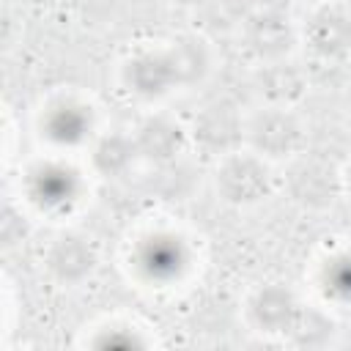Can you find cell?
<instances>
[{"label": "cell", "mask_w": 351, "mask_h": 351, "mask_svg": "<svg viewBox=\"0 0 351 351\" xmlns=\"http://www.w3.org/2000/svg\"><path fill=\"white\" fill-rule=\"evenodd\" d=\"M214 189L219 200L230 206H255L266 200L274 189L269 159L255 151H230L219 156L214 170Z\"/></svg>", "instance_id": "obj_1"}, {"label": "cell", "mask_w": 351, "mask_h": 351, "mask_svg": "<svg viewBox=\"0 0 351 351\" xmlns=\"http://www.w3.org/2000/svg\"><path fill=\"white\" fill-rule=\"evenodd\" d=\"M244 140L250 151L263 159H288L304 145V126L291 107L263 104L244 123Z\"/></svg>", "instance_id": "obj_2"}, {"label": "cell", "mask_w": 351, "mask_h": 351, "mask_svg": "<svg viewBox=\"0 0 351 351\" xmlns=\"http://www.w3.org/2000/svg\"><path fill=\"white\" fill-rule=\"evenodd\" d=\"M293 41H296V30H293L288 14L280 8H271V5L258 8L244 19L241 44L261 63L282 60L291 52Z\"/></svg>", "instance_id": "obj_3"}, {"label": "cell", "mask_w": 351, "mask_h": 351, "mask_svg": "<svg viewBox=\"0 0 351 351\" xmlns=\"http://www.w3.org/2000/svg\"><path fill=\"white\" fill-rule=\"evenodd\" d=\"M244 123L247 121L239 115V110L230 101H211L195 115L189 134L203 151L214 156H225L230 151H239L244 140Z\"/></svg>", "instance_id": "obj_4"}, {"label": "cell", "mask_w": 351, "mask_h": 351, "mask_svg": "<svg viewBox=\"0 0 351 351\" xmlns=\"http://www.w3.org/2000/svg\"><path fill=\"white\" fill-rule=\"evenodd\" d=\"M302 38L318 60H343L351 55V14L337 5H318L304 19Z\"/></svg>", "instance_id": "obj_5"}, {"label": "cell", "mask_w": 351, "mask_h": 351, "mask_svg": "<svg viewBox=\"0 0 351 351\" xmlns=\"http://www.w3.org/2000/svg\"><path fill=\"white\" fill-rule=\"evenodd\" d=\"M302 315V304L296 293L282 282L261 285L247 302V318L258 332L266 335H288Z\"/></svg>", "instance_id": "obj_6"}, {"label": "cell", "mask_w": 351, "mask_h": 351, "mask_svg": "<svg viewBox=\"0 0 351 351\" xmlns=\"http://www.w3.org/2000/svg\"><path fill=\"white\" fill-rule=\"evenodd\" d=\"M343 189V173L321 159H302L288 173V192L304 208H329Z\"/></svg>", "instance_id": "obj_7"}, {"label": "cell", "mask_w": 351, "mask_h": 351, "mask_svg": "<svg viewBox=\"0 0 351 351\" xmlns=\"http://www.w3.org/2000/svg\"><path fill=\"white\" fill-rule=\"evenodd\" d=\"M123 82L140 99H159L178 88L176 66L167 49H140L123 66Z\"/></svg>", "instance_id": "obj_8"}, {"label": "cell", "mask_w": 351, "mask_h": 351, "mask_svg": "<svg viewBox=\"0 0 351 351\" xmlns=\"http://www.w3.org/2000/svg\"><path fill=\"white\" fill-rule=\"evenodd\" d=\"M132 137H134L140 159L154 162V165H167L176 156H181V151L186 148L189 132L167 115H148L145 121H140Z\"/></svg>", "instance_id": "obj_9"}, {"label": "cell", "mask_w": 351, "mask_h": 351, "mask_svg": "<svg viewBox=\"0 0 351 351\" xmlns=\"http://www.w3.org/2000/svg\"><path fill=\"white\" fill-rule=\"evenodd\" d=\"M47 269L58 282L77 285L93 274L96 247L80 233H66V236L55 239V244L47 250Z\"/></svg>", "instance_id": "obj_10"}, {"label": "cell", "mask_w": 351, "mask_h": 351, "mask_svg": "<svg viewBox=\"0 0 351 351\" xmlns=\"http://www.w3.org/2000/svg\"><path fill=\"white\" fill-rule=\"evenodd\" d=\"M255 88L266 104L293 107L307 90V77L299 66H293L291 60L282 58V60L261 63V71L255 77Z\"/></svg>", "instance_id": "obj_11"}, {"label": "cell", "mask_w": 351, "mask_h": 351, "mask_svg": "<svg viewBox=\"0 0 351 351\" xmlns=\"http://www.w3.org/2000/svg\"><path fill=\"white\" fill-rule=\"evenodd\" d=\"M173 66H176V77H178V88H189L203 82V77L211 69V55L203 38L197 36H178L170 41L167 47Z\"/></svg>", "instance_id": "obj_12"}, {"label": "cell", "mask_w": 351, "mask_h": 351, "mask_svg": "<svg viewBox=\"0 0 351 351\" xmlns=\"http://www.w3.org/2000/svg\"><path fill=\"white\" fill-rule=\"evenodd\" d=\"M134 159H140L137 145H134V137H126V134H104L93 145V167L101 176H107V178L123 176L134 165Z\"/></svg>", "instance_id": "obj_13"}, {"label": "cell", "mask_w": 351, "mask_h": 351, "mask_svg": "<svg viewBox=\"0 0 351 351\" xmlns=\"http://www.w3.org/2000/svg\"><path fill=\"white\" fill-rule=\"evenodd\" d=\"M88 121L82 115V107L74 104H63L55 110V115L49 118V134H55L60 143H77L85 137Z\"/></svg>", "instance_id": "obj_14"}, {"label": "cell", "mask_w": 351, "mask_h": 351, "mask_svg": "<svg viewBox=\"0 0 351 351\" xmlns=\"http://www.w3.org/2000/svg\"><path fill=\"white\" fill-rule=\"evenodd\" d=\"M343 189H348V192H351V162H348V167L343 170Z\"/></svg>", "instance_id": "obj_15"}, {"label": "cell", "mask_w": 351, "mask_h": 351, "mask_svg": "<svg viewBox=\"0 0 351 351\" xmlns=\"http://www.w3.org/2000/svg\"><path fill=\"white\" fill-rule=\"evenodd\" d=\"M173 3H200V0H173Z\"/></svg>", "instance_id": "obj_16"}, {"label": "cell", "mask_w": 351, "mask_h": 351, "mask_svg": "<svg viewBox=\"0 0 351 351\" xmlns=\"http://www.w3.org/2000/svg\"><path fill=\"white\" fill-rule=\"evenodd\" d=\"M302 3H324V0H302Z\"/></svg>", "instance_id": "obj_17"}]
</instances>
